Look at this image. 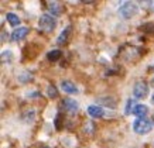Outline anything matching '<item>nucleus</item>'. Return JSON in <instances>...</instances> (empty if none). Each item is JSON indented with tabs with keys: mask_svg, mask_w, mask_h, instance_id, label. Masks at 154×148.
<instances>
[{
	"mask_svg": "<svg viewBox=\"0 0 154 148\" xmlns=\"http://www.w3.org/2000/svg\"><path fill=\"white\" fill-rule=\"evenodd\" d=\"M147 113H149V107L146 106V104H136L134 110H133V114H134V116H137L139 119L146 117V116H147Z\"/></svg>",
	"mask_w": 154,
	"mask_h": 148,
	"instance_id": "9b49d317",
	"label": "nucleus"
},
{
	"mask_svg": "<svg viewBox=\"0 0 154 148\" xmlns=\"http://www.w3.org/2000/svg\"><path fill=\"white\" fill-rule=\"evenodd\" d=\"M147 95H149V86H147V83L143 82V80L136 82L134 86H133V96L136 99H144Z\"/></svg>",
	"mask_w": 154,
	"mask_h": 148,
	"instance_id": "20e7f679",
	"label": "nucleus"
},
{
	"mask_svg": "<svg viewBox=\"0 0 154 148\" xmlns=\"http://www.w3.org/2000/svg\"><path fill=\"white\" fill-rule=\"evenodd\" d=\"M151 103H153V104H154V93H153V95H151Z\"/></svg>",
	"mask_w": 154,
	"mask_h": 148,
	"instance_id": "aec40b11",
	"label": "nucleus"
},
{
	"mask_svg": "<svg viewBox=\"0 0 154 148\" xmlns=\"http://www.w3.org/2000/svg\"><path fill=\"white\" fill-rule=\"evenodd\" d=\"M47 6L51 14H54L55 17H58L61 13H62V7H61V3L60 2H47Z\"/></svg>",
	"mask_w": 154,
	"mask_h": 148,
	"instance_id": "9d476101",
	"label": "nucleus"
},
{
	"mask_svg": "<svg viewBox=\"0 0 154 148\" xmlns=\"http://www.w3.org/2000/svg\"><path fill=\"white\" fill-rule=\"evenodd\" d=\"M34 117H35V111L33 109V110H28L24 114V120H26V123H31V121H34Z\"/></svg>",
	"mask_w": 154,
	"mask_h": 148,
	"instance_id": "dca6fc26",
	"label": "nucleus"
},
{
	"mask_svg": "<svg viewBox=\"0 0 154 148\" xmlns=\"http://www.w3.org/2000/svg\"><path fill=\"white\" fill-rule=\"evenodd\" d=\"M28 30L27 27H21V28H16L13 32H11V35H10V40L11 41H21L23 38H26V35L28 34Z\"/></svg>",
	"mask_w": 154,
	"mask_h": 148,
	"instance_id": "0eeeda50",
	"label": "nucleus"
},
{
	"mask_svg": "<svg viewBox=\"0 0 154 148\" xmlns=\"http://www.w3.org/2000/svg\"><path fill=\"white\" fill-rule=\"evenodd\" d=\"M47 58H48V61L55 62V61H58L61 58V51L60 50H52V51H50L47 54Z\"/></svg>",
	"mask_w": 154,
	"mask_h": 148,
	"instance_id": "4468645a",
	"label": "nucleus"
},
{
	"mask_svg": "<svg viewBox=\"0 0 154 148\" xmlns=\"http://www.w3.org/2000/svg\"><path fill=\"white\" fill-rule=\"evenodd\" d=\"M71 30H72L71 26H66V27L62 30V32L60 34V37L57 38V44H58V45L66 44V41H68V38H69V35H71Z\"/></svg>",
	"mask_w": 154,
	"mask_h": 148,
	"instance_id": "1a4fd4ad",
	"label": "nucleus"
},
{
	"mask_svg": "<svg viewBox=\"0 0 154 148\" xmlns=\"http://www.w3.org/2000/svg\"><path fill=\"white\" fill-rule=\"evenodd\" d=\"M134 107H136L134 100H133V99H129L127 103H126V111H125V114H130V113H133Z\"/></svg>",
	"mask_w": 154,
	"mask_h": 148,
	"instance_id": "2eb2a0df",
	"label": "nucleus"
},
{
	"mask_svg": "<svg viewBox=\"0 0 154 148\" xmlns=\"http://www.w3.org/2000/svg\"><path fill=\"white\" fill-rule=\"evenodd\" d=\"M153 124H154V116H153Z\"/></svg>",
	"mask_w": 154,
	"mask_h": 148,
	"instance_id": "4be33fe9",
	"label": "nucleus"
},
{
	"mask_svg": "<svg viewBox=\"0 0 154 148\" xmlns=\"http://www.w3.org/2000/svg\"><path fill=\"white\" fill-rule=\"evenodd\" d=\"M88 114L91 117H95V119H100V117L105 116V110H103L100 106H96V104H91L88 106Z\"/></svg>",
	"mask_w": 154,
	"mask_h": 148,
	"instance_id": "6e6552de",
	"label": "nucleus"
},
{
	"mask_svg": "<svg viewBox=\"0 0 154 148\" xmlns=\"http://www.w3.org/2000/svg\"><path fill=\"white\" fill-rule=\"evenodd\" d=\"M139 13V6L133 3V2H125L123 5L119 7V16L123 17L125 20H130Z\"/></svg>",
	"mask_w": 154,
	"mask_h": 148,
	"instance_id": "f257e3e1",
	"label": "nucleus"
},
{
	"mask_svg": "<svg viewBox=\"0 0 154 148\" xmlns=\"http://www.w3.org/2000/svg\"><path fill=\"white\" fill-rule=\"evenodd\" d=\"M47 92H48V96L51 97V99H55V97L58 96V90H57L54 86H48Z\"/></svg>",
	"mask_w": 154,
	"mask_h": 148,
	"instance_id": "f3484780",
	"label": "nucleus"
},
{
	"mask_svg": "<svg viewBox=\"0 0 154 148\" xmlns=\"http://www.w3.org/2000/svg\"><path fill=\"white\" fill-rule=\"evenodd\" d=\"M107 99H109V97H103V99H102V100H100V99H99V100H100V102H102V103H106V104H107V106H109V107H115V106H116V103H110V102H109V100H107Z\"/></svg>",
	"mask_w": 154,
	"mask_h": 148,
	"instance_id": "a211bd4d",
	"label": "nucleus"
},
{
	"mask_svg": "<svg viewBox=\"0 0 154 148\" xmlns=\"http://www.w3.org/2000/svg\"><path fill=\"white\" fill-rule=\"evenodd\" d=\"M61 89L65 93H68V95H78V93H79L78 86H76L74 82H71V80H62V82H61Z\"/></svg>",
	"mask_w": 154,
	"mask_h": 148,
	"instance_id": "423d86ee",
	"label": "nucleus"
},
{
	"mask_svg": "<svg viewBox=\"0 0 154 148\" xmlns=\"http://www.w3.org/2000/svg\"><path fill=\"white\" fill-rule=\"evenodd\" d=\"M151 128H153V121L147 120L146 117L137 119V120H134V123H133L134 133H137V134H140V135H144V134H147V133H150Z\"/></svg>",
	"mask_w": 154,
	"mask_h": 148,
	"instance_id": "f03ea898",
	"label": "nucleus"
},
{
	"mask_svg": "<svg viewBox=\"0 0 154 148\" xmlns=\"http://www.w3.org/2000/svg\"><path fill=\"white\" fill-rule=\"evenodd\" d=\"M38 27L41 28L42 31L51 32L57 27L55 17H52L51 14H42L41 17H40V20H38Z\"/></svg>",
	"mask_w": 154,
	"mask_h": 148,
	"instance_id": "7ed1b4c3",
	"label": "nucleus"
},
{
	"mask_svg": "<svg viewBox=\"0 0 154 148\" xmlns=\"http://www.w3.org/2000/svg\"><path fill=\"white\" fill-rule=\"evenodd\" d=\"M149 7L151 9V11H154V2H149Z\"/></svg>",
	"mask_w": 154,
	"mask_h": 148,
	"instance_id": "6ab92c4d",
	"label": "nucleus"
},
{
	"mask_svg": "<svg viewBox=\"0 0 154 148\" xmlns=\"http://www.w3.org/2000/svg\"><path fill=\"white\" fill-rule=\"evenodd\" d=\"M151 71H153V72H154V65H153V66H151Z\"/></svg>",
	"mask_w": 154,
	"mask_h": 148,
	"instance_id": "412c9836",
	"label": "nucleus"
},
{
	"mask_svg": "<svg viewBox=\"0 0 154 148\" xmlns=\"http://www.w3.org/2000/svg\"><path fill=\"white\" fill-rule=\"evenodd\" d=\"M0 59L3 64H7L10 61L13 59V51H10V50H5V51L0 54Z\"/></svg>",
	"mask_w": 154,
	"mask_h": 148,
	"instance_id": "ddd939ff",
	"label": "nucleus"
},
{
	"mask_svg": "<svg viewBox=\"0 0 154 148\" xmlns=\"http://www.w3.org/2000/svg\"><path fill=\"white\" fill-rule=\"evenodd\" d=\"M6 19H7V23L10 24V26H19L20 24V21L21 20L19 19V16L17 14H14V13H7V16H6Z\"/></svg>",
	"mask_w": 154,
	"mask_h": 148,
	"instance_id": "f8f14e48",
	"label": "nucleus"
},
{
	"mask_svg": "<svg viewBox=\"0 0 154 148\" xmlns=\"http://www.w3.org/2000/svg\"><path fill=\"white\" fill-rule=\"evenodd\" d=\"M61 107L65 111L71 113V114H75V113L79 111V104H78V102L74 100V99H64L62 103H61Z\"/></svg>",
	"mask_w": 154,
	"mask_h": 148,
	"instance_id": "39448f33",
	"label": "nucleus"
}]
</instances>
